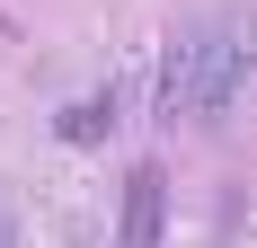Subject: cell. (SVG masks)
<instances>
[{
    "label": "cell",
    "mask_w": 257,
    "mask_h": 248,
    "mask_svg": "<svg viewBox=\"0 0 257 248\" xmlns=\"http://www.w3.org/2000/svg\"><path fill=\"white\" fill-rule=\"evenodd\" d=\"M257 62V27L248 18H213L195 27L186 45H169V71H160V115H222V106L248 89Z\"/></svg>",
    "instance_id": "obj_1"
},
{
    "label": "cell",
    "mask_w": 257,
    "mask_h": 248,
    "mask_svg": "<svg viewBox=\"0 0 257 248\" xmlns=\"http://www.w3.org/2000/svg\"><path fill=\"white\" fill-rule=\"evenodd\" d=\"M160 213H169V177L133 169L124 177V222H115V248H160Z\"/></svg>",
    "instance_id": "obj_2"
},
{
    "label": "cell",
    "mask_w": 257,
    "mask_h": 248,
    "mask_svg": "<svg viewBox=\"0 0 257 248\" xmlns=\"http://www.w3.org/2000/svg\"><path fill=\"white\" fill-rule=\"evenodd\" d=\"M106 124H115V106H106V98H80V106H62V142H98Z\"/></svg>",
    "instance_id": "obj_3"
}]
</instances>
